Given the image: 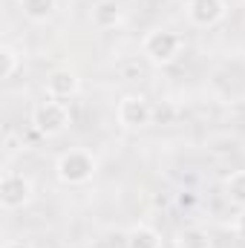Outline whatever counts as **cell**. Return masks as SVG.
I'll list each match as a JSON object with an SVG mask.
<instances>
[{
	"label": "cell",
	"mask_w": 245,
	"mask_h": 248,
	"mask_svg": "<svg viewBox=\"0 0 245 248\" xmlns=\"http://www.w3.org/2000/svg\"><path fill=\"white\" fill-rule=\"evenodd\" d=\"M17 3H23V0H17Z\"/></svg>",
	"instance_id": "2e32d148"
},
{
	"label": "cell",
	"mask_w": 245,
	"mask_h": 248,
	"mask_svg": "<svg viewBox=\"0 0 245 248\" xmlns=\"http://www.w3.org/2000/svg\"><path fill=\"white\" fill-rule=\"evenodd\" d=\"M78 87H81V81L72 69H55L46 78V95L55 98V101H69L78 93Z\"/></svg>",
	"instance_id": "52a82bcc"
},
{
	"label": "cell",
	"mask_w": 245,
	"mask_h": 248,
	"mask_svg": "<svg viewBox=\"0 0 245 248\" xmlns=\"http://www.w3.org/2000/svg\"><path fill=\"white\" fill-rule=\"evenodd\" d=\"M0 61H3V66H0V81H12L15 78V72L20 69V55L12 49V46H0Z\"/></svg>",
	"instance_id": "7c38bea8"
},
{
	"label": "cell",
	"mask_w": 245,
	"mask_h": 248,
	"mask_svg": "<svg viewBox=\"0 0 245 248\" xmlns=\"http://www.w3.org/2000/svg\"><path fill=\"white\" fill-rule=\"evenodd\" d=\"M95 170H98V162L84 147L66 150V153L58 156V162H55V173H58V179H61L63 185H87L95 176Z\"/></svg>",
	"instance_id": "7a4b0ae2"
},
{
	"label": "cell",
	"mask_w": 245,
	"mask_h": 248,
	"mask_svg": "<svg viewBox=\"0 0 245 248\" xmlns=\"http://www.w3.org/2000/svg\"><path fill=\"white\" fill-rule=\"evenodd\" d=\"M3 248H32V246H29V243H23V240H6Z\"/></svg>",
	"instance_id": "9a60e30c"
},
{
	"label": "cell",
	"mask_w": 245,
	"mask_h": 248,
	"mask_svg": "<svg viewBox=\"0 0 245 248\" xmlns=\"http://www.w3.org/2000/svg\"><path fill=\"white\" fill-rule=\"evenodd\" d=\"M182 49H184V38L179 32H170V29H153L141 41V52L153 66H170L182 55Z\"/></svg>",
	"instance_id": "6da1fadb"
},
{
	"label": "cell",
	"mask_w": 245,
	"mask_h": 248,
	"mask_svg": "<svg viewBox=\"0 0 245 248\" xmlns=\"http://www.w3.org/2000/svg\"><path fill=\"white\" fill-rule=\"evenodd\" d=\"M173 248H211V234L199 225H184L173 237Z\"/></svg>",
	"instance_id": "9c48e42d"
},
{
	"label": "cell",
	"mask_w": 245,
	"mask_h": 248,
	"mask_svg": "<svg viewBox=\"0 0 245 248\" xmlns=\"http://www.w3.org/2000/svg\"><path fill=\"white\" fill-rule=\"evenodd\" d=\"M116 119L122 127L127 130H138V127H147L150 119H153V107H150V101L144 98V95H124L122 101H119V107H116Z\"/></svg>",
	"instance_id": "5b68a950"
},
{
	"label": "cell",
	"mask_w": 245,
	"mask_h": 248,
	"mask_svg": "<svg viewBox=\"0 0 245 248\" xmlns=\"http://www.w3.org/2000/svg\"><path fill=\"white\" fill-rule=\"evenodd\" d=\"M122 23V6L113 0H104L92 9V26L95 29H116Z\"/></svg>",
	"instance_id": "30bf717a"
},
{
	"label": "cell",
	"mask_w": 245,
	"mask_h": 248,
	"mask_svg": "<svg viewBox=\"0 0 245 248\" xmlns=\"http://www.w3.org/2000/svg\"><path fill=\"white\" fill-rule=\"evenodd\" d=\"M225 190H228V199L234 205H243L245 208V170H234L225 182Z\"/></svg>",
	"instance_id": "4fadbf2b"
},
{
	"label": "cell",
	"mask_w": 245,
	"mask_h": 248,
	"mask_svg": "<svg viewBox=\"0 0 245 248\" xmlns=\"http://www.w3.org/2000/svg\"><path fill=\"white\" fill-rule=\"evenodd\" d=\"M32 193H35V185H32V179L26 173H20V170H6L3 173V179H0V205L6 211H17V208L29 205Z\"/></svg>",
	"instance_id": "277c9868"
},
{
	"label": "cell",
	"mask_w": 245,
	"mask_h": 248,
	"mask_svg": "<svg viewBox=\"0 0 245 248\" xmlns=\"http://www.w3.org/2000/svg\"><path fill=\"white\" fill-rule=\"evenodd\" d=\"M234 231H237L240 240H245V208L240 211V217H237V222H234Z\"/></svg>",
	"instance_id": "5bb4252c"
},
{
	"label": "cell",
	"mask_w": 245,
	"mask_h": 248,
	"mask_svg": "<svg viewBox=\"0 0 245 248\" xmlns=\"http://www.w3.org/2000/svg\"><path fill=\"white\" fill-rule=\"evenodd\" d=\"M124 246L127 248H162V234L153 225H147V222H136L127 231Z\"/></svg>",
	"instance_id": "ba28073f"
},
{
	"label": "cell",
	"mask_w": 245,
	"mask_h": 248,
	"mask_svg": "<svg viewBox=\"0 0 245 248\" xmlns=\"http://www.w3.org/2000/svg\"><path fill=\"white\" fill-rule=\"evenodd\" d=\"M20 6H23V15H26L29 20L41 23V20H46V17H49V15L55 12L58 0H23Z\"/></svg>",
	"instance_id": "8fae6325"
},
{
	"label": "cell",
	"mask_w": 245,
	"mask_h": 248,
	"mask_svg": "<svg viewBox=\"0 0 245 248\" xmlns=\"http://www.w3.org/2000/svg\"><path fill=\"white\" fill-rule=\"evenodd\" d=\"M184 12L193 26L208 29L225 17V0H184Z\"/></svg>",
	"instance_id": "8992f818"
},
{
	"label": "cell",
	"mask_w": 245,
	"mask_h": 248,
	"mask_svg": "<svg viewBox=\"0 0 245 248\" xmlns=\"http://www.w3.org/2000/svg\"><path fill=\"white\" fill-rule=\"evenodd\" d=\"M32 124L41 136L52 139V136H61L63 130L69 127V107L66 101H55V98H44L35 110H32Z\"/></svg>",
	"instance_id": "3957f363"
}]
</instances>
